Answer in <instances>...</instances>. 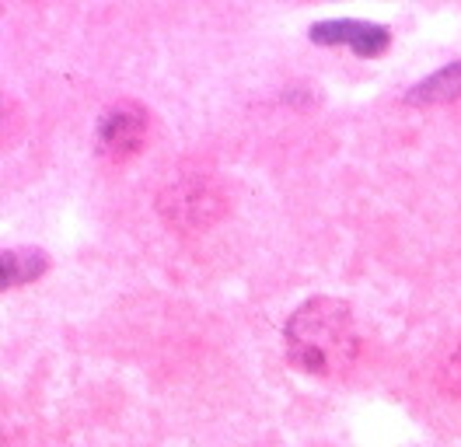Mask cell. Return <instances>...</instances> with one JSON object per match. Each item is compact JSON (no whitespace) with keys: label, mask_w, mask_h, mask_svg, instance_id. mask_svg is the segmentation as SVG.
Returning <instances> with one entry per match:
<instances>
[{"label":"cell","mask_w":461,"mask_h":447,"mask_svg":"<svg viewBox=\"0 0 461 447\" xmlns=\"http://www.w3.org/2000/svg\"><path fill=\"white\" fill-rule=\"evenodd\" d=\"M287 357L297 370L332 378L357 357V329L343 301L315 297L301 305L287 322Z\"/></svg>","instance_id":"6da1fadb"},{"label":"cell","mask_w":461,"mask_h":447,"mask_svg":"<svg viewBox=\"0 0 461 447\" xmlns=\"http://www.w3.org/2000/svg\"><path fill=\"white\" fill-rule=\"evenodd\" d=\"M312 39L325 46H353L360 56H375L388 46V28L371 22H321L312 28Z\"/></svg>","instance_id":"3957f363"},{"label":"cell","mask_w":461,"mask_h":447,"mask_svg":"<svg viewBox=\"0 0 461 447\" xmlns=\"http://www.w3.org/2000/svg\"><path fill=\"white\" fill-rule=\"evenodd\" d=\"M147 140V109L137 102H119L98 123V151L109 161L133 158Z\"/></svg>","instance_id":"7a4b0ae2"},{"label":"cell","mask_w":461,"mask_h":447,"mask_svg":"<svg viewBox=\"0 0 461 447\" xmlns=\"http://www.w3.org/2000/svg\"><path fill=\"white\" fill-rule=\"evenodd\" d=\"M461 95V63L444 67L440 74H433L427 81H420L409 91V102H447Z\"/></svg>","instance_id":"5b68a950"},{"label":"cell","mask_w":461,"mask_h":447,"mask_svg":"<svg viewBox=\"0 0 461 447\" xmlns=\"http://www.w3.org/2000/svg\"><path fill=\"white\" fill-rule=\"evenodd\" d=\"M50 266V259H46V251L42 249H11L4 251V287H18V283H29L35 279L42 269Z\"/></svg>","instance_id":"277c9868"}]
</instances>
